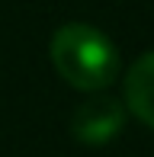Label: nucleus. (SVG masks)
Masks as SVG:
<instances>
[{"label":"nucleus","mask_w":154,"mask_h":157,"mask_svg":"<svg viewBox=\"0 0 154 157\" xmlns=\"http://www.w3.org/2000/svg\"><path fill=\"white\" fill-rule=\"evenodd\" d=\"M48 55L55 71L83 93H103L119 74L116 45L87 23H64L48 42Z\"/></svg>","instance_id":"f257e3e1"},{"label":"nucleus","mask_w":154,"mask_h":157,"mask_svg":"<svg viewBox=\"0 0 154 157\" xmlns=\"http://www.w3.org/2000/svg\"><path fill=\"white\" fill-rule=\"evenodd\" d=\"M125 125V109L122 103L106 93H93L83 99L71 116V132L80 144H106L113 141Z\"/></svg>","instance_id":"f03ea898"},{"label":"nucleus","mask_w":154,"mask_h":157,"mask_svg":"<svg viewBox=\"0 0 154 157\" xmlns=\"http://www.w3.org/2000/svg\"><path fill=\"white\" fill-rule=\"evenodd\" d=\"M125 103L148 128H154V52L141 55L125 74Z\"/></svg>","instance_id":"7ed1b4c3"}]
</instances>
